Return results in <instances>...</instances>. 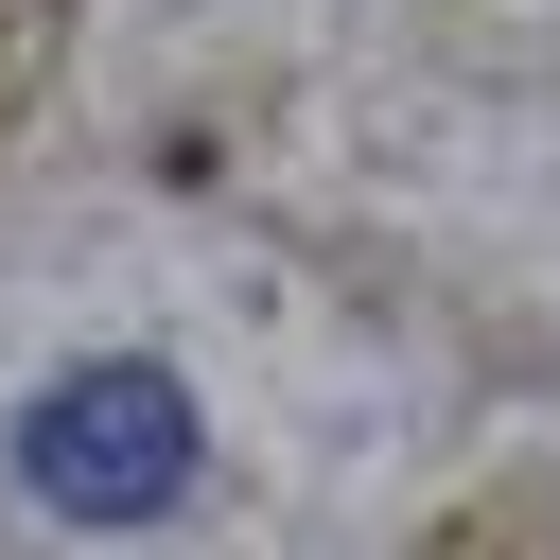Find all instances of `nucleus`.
I'll list each match as a JSON object with an SVG mask.
<instances>
[{"label": "nucleus", "mask_w": 560, "mask_h": 560, "mask_svg": "<svg viewBox=\"0 0 560 560\" xmlns=\"http://www.w3.org/2000/svg\"><path fill=\"white\" fill-rule=\"evenodd\" d=\"M18 490L52 525H158L192 490V385L140 368V350H88L18 402Z\"/></svg>", "instance_id": "1"}]
</instances>
